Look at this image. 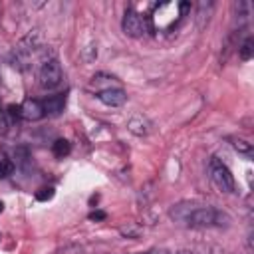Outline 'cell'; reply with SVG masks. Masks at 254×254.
Returning <instances> with one entry per match:
<instances>
[{
  "instance_id": "1",
  "label": "cell",
  "mask_w": 254,
  "mask_h": 254,
  "mask_svg": "<svg viewBox=\"0 0 254 254\" xmlns=\"http://www.w3.org/2000/svg\"><path fill=\"white\" fill-rule=\"evenodd\" d=\"M232 222L230 214L214 208V206H204V204H194L192 210L189 212V216L185 218V226L189 228H228Z\"/></svg>"
},
{
  "instance_id": "2",
  "label": "cell",
  "mask_w": 254,
  "mask_h": 254,
  "mask_svg": "<svg viewBox=\"0 0 254 254\" xmlns=\"http://www.w3.org/2000/svg\"><path fill=\"white\" fill-rule=\"evenodd\" d=\"M42 48V34L38 30H30L10 52V64L16 69H26L32 62V56Z\"/></svg>"
},
{
  "instance_id": "3",
  "label": "cell",
  "mask_w": 254,
  "mask_h": 254,
  "mask_svg": "<svg viewBox=\"0 0 254 254\" xmlns=\"http://www.w3.org/2000/svg\"><path fill=\"white\" fill-rule=\"evenodd\" d=\"M208 177H210L212 185L220 192H234V189H236L234 177H232L230 169L218 157H210V161H208Z\"/></svg>"
},
{
  "instance_id": "4",
  "label": "cell",
  "mask_w": 254,
  "mask_h": 254,
  "mask_svg": "<svg viewBox=\"0 0 254 254\" xmlns=\"http://www.w3.org/2000/svg\"><path fill=\"white\" fill-rule=\"evenodd\" d=\"M64 79V71H62V65L56 58H46L40 65V71H38V83L42 89H54L62 83Z\"/></svg>"
},
{
  "instance_id": "5",
  "label": "cell",
  "mask_w": 254,
  "mask_h": 254,
  "mask_svg": "<svg viewBox=\"0 0 254 254\" xmlns=\"http://www.w3.org/2000/svg\"><path fill=\"white\" fill-rule=\"evenodd\" d=\"M121 28H123L125 36H129V38H141V36H145V32H147L149 26H147V20L137 10L127 8L125 14H123V20H121Z\"/></svg>"
},
{
  "instance_id": "6",
  "label": "cell",
  "mask_w": 254,
  "mask_h": 254,
  "mask_svg": "<svg viewBox=\"0 0 254 254\" xmlns=\"http://www.w3.org/2000/svg\"><path fill=\"white\" fill-rule=\"evenodd\" d=\"M18 115L22 119H28V121H38V119H42L46 115V111H44L42 101H38V99H26L18 107Z\"/></svg>"
},
{
  "instance_id": "7",
  "label": "cell",
  "mask_w": 254,
  "mask_h": 254,
  "mask_svg": "<svg viewBox=\"0 0 254 254\" xmlns=\"http://www.w3.org/2000/svg\"><path fill=\"white\" fill-rule=\"evenodd\" d=\"M97 99L109 107H121L127 101V93L121 87H109L103 91H97Z\"/></svg>"
},
{
  "instance_id": "8",
  "label": "cell",
  "mask_w": 254,
  "mask_h": 254,
  "mask_svg": "<svg viewBox=\"0 0 254 254\" xmlns=\"http://www.w3.org/2000/svg\"><path fill=\"white\" fill-rule=\"evenodd\" d=\"M127 129L137 135V137H147L151 131H153V123L145 117V115H133L129 121H127Z\"/></svg>"
},
{
  "instance_id": "9",
  "label": "cell",
  "mask_w": 254,
  "mask_h": 254,
  "mask_svg": "<svg viewBox=\"0 0 254 254\" xmlns=\"http://www.w3.org/2000/svg\"><path fill=\"white\" fill-rule=\"evenodd\" d=\"M196 202L192 200H183V202H177V204H173L171 208H169V216H171V220H175V222H179V224H185V218L189 216V212L192 210V206H194Z\"/></svg>"
},
{
  "instance_id": "10",
  "label": "cell",
  "mask_w": 254,
  "mask_h": 254,
  "mask_svg": "<svg viewBox=\"0 0 254 254\" xmlns=\"http://www.w3.org/2000/svg\"><path fill=\"white\" fill-rule=\"evenodd\" d=\"M44 105V111L48 115H58L60 111H64V105H65V95H54V97H48L46 101H42Z\"/></svg>"
},
{
  "instance_id": "11",
  "label": "cell",
  "mask_w": 254,
  "mask_h": 254,
  "mask_svg": "<svg viewBox=\"0 0 254 254\" xmlns=\"http://www.w3.org/2000/svg\"><path fill=\"white\" fill-rule=\"evenodd\" d=\"M214 10V4L212 2H200L198 8H196V26L202 30L206 24H208V18Z\"/></svg>"
},
{
  "instance_id": "12",
  "label": "cell",
  "mask_w": 254,
  "mask_h": 254,
  "mask_svg": "<svg viewBox=\"0 0 254 254\" xmlns=\"http://www.w3.org/2000/svg\"><path fill=\"white\" fill-rule=\"evenodd\" d=\"M232 8H234V18L238 20V24H244L250 16V4L248 2H234Z\"/></svg>"
},
{
  "instance_id": "13",
  "label": "cell",
  "mask_w": 254,
  "mask_h": 254,
  "mask_svg": "<svg viewBox=\"0 0 254 254\" xmlns=\"http://www.w3.org/2000/svg\"><path fill=\"white\" fill-rule=\"evenodd\" d=\"M101 83H105V89H109V87H117V79H115L113 75H105V73H97V75H93V79H91V87H97V91H99Z\"/></svg>"
},
{
  "instance_id": "14",
  "label": "cell",
  "mask_w": 254,
  "mask_h": 254,
  "mask_svg": "<svg viewBox=\"0 0 254 254\" xmlns=\"http://www.w3.org/2000/svg\"><path fill=\"white\" fill-rule=\"evenodd\" d=\"M52 151H54V155H56V157L64 159L65 155H69V151H71V145H69V141H65V139H58V141H54V145H52Z\"/></svg>"
},
{
  "instance_id": "15",
  "label": "cell",
  "mask_w": 254,
  "mask_h": 254,
  "mask_svg": "<svg viewBox=\"0 0 254 254\" xmlns=\"http://www.w3.org/2000/svg\"><path fill=\"white\" fill-rule=\"evenodd\" d=\"M232 147H234L238 153H242V155H246V157H252V143H248V141H244V139H232Z\"/></svg>"
},
{
  "instance_id": "16",
  "label": "cell",
  "mask_w": 254,
  "mask_h": 254,
  "mask_svg": "<svg viewBox=\"0 0 254 254\" xmlns=\"http://www.w3.org/2000/svg\"><path fill=\"white\" fill-rule=\"evenodd\" d=\"M252 46H254L252 38H246V40H244V44L238 48V54H240V58H242L244 62L252 58V52H254V48H252Z\"/></svg>"
},
{
  "instance_id": "17",
  "label": "cell",
  "mask_w": 254,
  "mask_h": 254,
  "mask_svg": "<svg viewBox=\"0 0 254 254\" xmlns=\"http://www.w3.org/2000/svg\"><path fill=\"white\" fill-rule=\"evenodd\" d=\"M52 196H54V187H44V189L36 190V200H40V202H46Z\"/></svg>"
},
{
  "instance_id": "18",
  "label": "cell",
  "mask_w": 254,
  "mask_h": 254,
  "mask_svg": "<svg viewBox=\"0 0 254 254\" xmlns=\"http://www.w3.org/2000/svg\"><path fill=\"white\" fill-rule=\"evenodd\" d=\"M12 171H14V165H12L8 159L0 157V177H8Z\"/></svg>"
},
{
  "instance_id": "19",
  "label": "cell",
  "mask_w": 254,
  "mask_h": 254,
  "mask_svg": "<svg viewBox=\"0 0 254 254\" xmlns=\"http://www.w3.org/2000/svg\"><path fill=\"white\" fill-rule=\"evenodd\" d=\"M95 56H97V50H95V46H93V44H91V46H87V48L83 50V58H85V62L95 60Z\"/></svg>"
},
{
  "instance_id": "20",
  "label": "cell",
  "mask_w": 254,
  "mask_h": 254,
  "mask_svg": "<svg viewBox=\"0 0 254 254\" xmlns=\"http://www.w3.org/2000/svg\"><path fill=\"white\" fill-rule=\"evenodd\" d=\"M105 216H107V214H105L103 210H95V212L89 214V220H103Z\"/></svg>"
},
{
  "instance_id": "21",
  "label": "cell",
  "mask_w": 254,
  "mask_h": 254,
  "mask_svg": "<svg viewBox=\"0 0 254 254\" xmlns=\"http://www.w3.org/2000/svg\"><path fill=\"white\" fill-rule=\"evenodd\" d=\"M145 254H169L167 250H149V252H145Z\"/></svg>"
},
{
  "instance_id": "22",
  "label": "cell",
  "mask_w": 254,
  "mask_h": 254,
  "mask_svg": "<svg viewBox=\"0 0 254 254\" xmlns=\"http://www.w3.org/2000/svg\"><path fill=\"white\" fill-rule=\"evenodd\" d=\"M2 208H4V204H2V202H0V212H2Z\"/></svg>"
},
{
  "instance_id": "23",
  "label": "cell",
  "mask_w": 254,
  "mask_h": 254,
  "mask_svg": "<svg viewBox=\"0 0 254 254\" xmlns=\"http://www.w3.org/2000/svg\"><path fill=\"white\" fill-rule=\"evenodd\" d=\"M179 254H187V252H179Z\"/></svg>"
}]
</instances>
